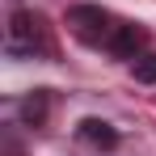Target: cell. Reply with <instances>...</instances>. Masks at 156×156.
Segmentation results:
<instances>
[{
  "label": "cell",
  "mask_w": 156,
  "mask_h": 156,
  "mask_svg": "<svg viewBox=\"0 0 156 156\" xmlns=\"http://www.w3.org/2000/svg\"><path fill=\"white\" fill-rule=\"evenodd\" d=\"M76 135L89 144V148H101V152H114V148H118V131L110 127L105 118H84L76 127Z\"/></svg>",
  "instance_id": "cell-4"
},
{
  "label": "cell",
  "mask_w": 156,
  "mask_h": 156,
  "mask_svg": "<svg viewBox=\"0 0 156 156\" xmlns=\"http://www.w3.org/2000/svg\"><path fill=\"white\" fill-rule=\"evenodd\" d=\"M9 51H26V55H51V30L38 13L30 9H13V26H9Z\"/></svg>",
  "instance_id": "cell-2"
},
{
  "label": "cell",
  "mask_w": 156,
  "mask_h": 156,
  "mask_svg": "<svg viewBox=\"0 0 156 156\" xmlns=\"http://www.w3.org/2000/svg\"><path fill=\"white\" fill-rule=\"evenodd\" d=\"M47 110H51V97H47V89H38V93H30L26 101H21V118H26L30 127H42L47 122Z\"/></svg>",
  "instance_id": "cell-5"
},
{
  "label": "cell",
  "mask_w": 156,
  "mask_h": 156,
  "mask_svg": "<svg viewBox=\"0 0 156 156\" xmlns=\"http://www.w3.org/2000/svg\"><path fill=\"white\" fill-rule=\"evenodd\" d=\"M68 30L76 34L80 42H89V47H105L110 42V34H114V17H110V9H101V4H72L68 9Z\"/></svg>",
  "instance_id": "cell-1"
},
{
  "label": "cell",
  "mask_w": 156,
  "mask_h": 156,
  "mask_svg": "<svg viewBox=\"0 0 156 156\" xmlns=\"http://www.w3.org/2000/svg\"><path fill=\"white\" fill-rule=\"evenodd\" d=\"M135 80L139 84H156V55H139L135 59Z\"/></svg>",
  "instance_id": "cell-6"
},
{
  "label": "cell",
  "mask_w": 156,
  "mask_h": 156,
  "mask_svg": "<svg viewBox=\"0 0 156 156\" xmlns=\"http://www.w3.org/2000/svg\"><path fill=\"white\" fill-rule=\"evenodd\" d=\"M144 42H148V30H144V26H135V21H118L114 34H110V42H105V51L114 55V59H139Z\"/></svg>",
  "instance_id": "cell-3"
}]
</instances>
